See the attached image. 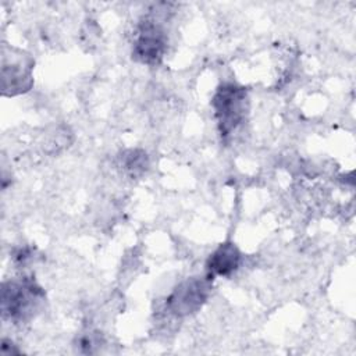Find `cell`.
Instances as JSON below:
<instances>
[{"mask_svg": "<svg viewBox=\"0 0 356 356\" xmlns=\"http://www.w3.org/2000/svg\"><path fill=\"white\" fill-rule=\"evenodd\" d=\"M167 49V33L156 19H145L136 33L132 56L142 64L156 65Z\"/></svg>", "mask_w": 356, "mask_h": 356, "instance_id": "cell-4", "label": "cell"}, {"mask_svg": "<svg viewBox=\"0 0 356 356\" xmlns=\"http://www.w3.org/2000/svg\"><path fill=\"white\" fill-rule=\"evenodd\" d=\"M211 277H191L179 282L165 300V309L175 317H185L197 312L211 291Z\"/></svg>", "mask_w": 356, "mask_h": 356, "instance_id": "cell-3", "label": "cell"}, {"mask_svg": "<svg viewBox=\"0 0 356 356\" xmlns=\"http://www.w3.org/2000/svg\"><path fill=\"white\" fill-rule=\"evenodd\" d=\"M32 58L22 54H11L10 63L3 58L1 89L4 95H18L28 90L32 85Z\"/></svg>", "mask_w": 356, "mask_h": 356, "instance_id": "cell-5", "label": "cell"}, {"mask_svg": "<svg viewBox=\"0 0 356 356\" xmlns=\"http://www.w3.org/2000/svg\"><path fill=\"white\" fill-rule=\"evenodd\" d=\"M147 165H149V160L143 150L131 149L124 152L121 156V167L131 177L142 175L147 170Z\"/></svg>", "mask_w": 356, "mask_h": 356, "instance_id": "cell-7", "label": "cell"}, {"mask_svg": "<svg viewBox=\"0 0 356 356\" xmlns=\"http://www.w3.org/2000/svg\"><path fill=\"white\" fill-rule=\"evenodd\" d=\"M241 263V252L232 242L221 243L209 257L206 267L209 277H228L238 270Z\"/></svg>", "mask_w": 356, "mask_h": 356, "instance_id": "cell-6", "label": "cell"}, {"mask_svg": "<svg viewBox=\"0 0 356 356\" xmlns=\"http://www.w3.org/2000/svg\"><path fill=\"white\" fill-rule=\"evenodd\" d=\"M211 107L214 110L220 135L227 138L245 120L249 107L248 92L243 86L236 83H222L211 99Z\"/></svg>", "mask_w": 356, "mask_h": 356, "instance_id": "cell-2", "label": "cell"}, {"mask_svg": "<svg viewBox=\"0 0 356 356\" xmlns=\"http://www.w3.org/2000/svg\"><path fill=\"white\" fill-rule=\"evenodd\" d=\"M44 300L43 289L29 277H21L3 284L1 312L3 317L14 323L31 320Z\"/></svg>", "mask_w": 356, "mask_h": 356, "instance_id": "cell-1", "label": "cell"}]
</instances>
